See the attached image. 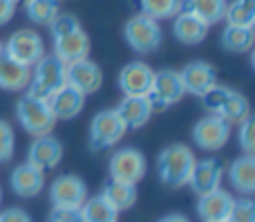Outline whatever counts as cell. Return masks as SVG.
Returning <instances> with one entry per match:
<instances>
[{"mask_svg":"<svg viewBox=\"0 0 255 222\" xmlns=\"http://www.w3.org/2000/svg\"><path fill=\"white\" fill-rule=\"evenodd\" d=\"M195 153L184 144H170L157 157V175L166 187H186L195 166Z\"/></svg>","mask_w":255,"mask_h":222,"instance_id":"6da1fadb","label":"cell"},{"mask_svg":"<svg viewBox=\"0 0 255 222\" xmlns=\"http://www.w3.org/2000/svg\"><path fill=\"white\" fill-rule=\"evenodd\" d=\"M16 117L20 126L34 137L49 135L56 126L52 110L47 106V99H36L31 94H22L16 103Z\"/></svg>","mask_w":255,"mask_h":222,"instance_id":"7a4b0ae2","label":"cell"},{"mask_svg":"<svg viewBox=\"0 0 255 222\" xmlns=\"http://www.w3.org/2000/svg\"><path fill=\"white\" fill-rule=\"evenodd\" d=\"M61 85H65V63L52 54V56H43L34 65L31 81L27 85V94L36 99H47Z\"/></svg>","mask_w":255,"mask_h":222,"instance_id":"3957f363","label":"cell"},{"mask_svg":"<svg viewBox=\"0 0 255 222\" xmlns=\"http://www.w3.org/2000/svg\"><path fill=\"white\" fill-rule=\"evenodd\" d=\"M124 36H126V43L130 45L136 54L157 52L159 45H161V38H163L159 22L143 16V13H136V16H132L130 20L126 22Z\"/></svg>","mask_w":255,"mask_h":222,"instance_id":"277c9868","label":"cell"},{"mask_svg":"<svg viewBox=\"0 0 255 222\" xmlns=\"http://www.w3.org/2000/svg\"><path fill=\"white\" fill-rule=\"evenodd\" d=\"M2 54L20 65H36L45 56V45L38 31L34 29H18L2 45Z\"/></svg>","mask_w":255,"mask_h":222,"instance_id":"5b68a950","label":"cell"},{"mask_svg":"<svg viewBox=\"0 0 255 222\" xmlns=\"http://www.w3.org/2000/svg\"><path fill=\"white\" fill-rule=\"evenodd\" d=\"M126 133L128 128L117 110H101L90 124V146L92 151H106L119 144Z\"/></svg>","mask_w":255,"mask_h":222,"instance_id":"8992f818","label":"cell"},{"mask_svg":"<svg viewBox=\"0 0 255 222\" xmlns=\"http://www.w3.org/2000/svg\"><path fill=\"white\" fill-rule=\"evenodd\" d=\"M231 137V124L220 115H206L193 126V142L202 151H220Z\"/></svg>","mask_w":255,"mask_h":222,"instance_id":"52a82bcc","label":"cell"},{"mask_svg":"<svg viewBox=\"0 0 255 222\" xmlns=\"http://www.w3.org/2000/svg\"><path fill=\"white\" fill-rule=\"evenodd\" d=\"M186 94L184 85H181L179 72L175 70H159L154 72L152 88L148 92V99L152 103V108H170L175 103L181 101V97Z\"/></svg>","mask_w":255,"mask_h":222,"instance_id":"ba28073f","label":"cell"},{"mask_svg":"<svg viewBox=\"0 0 255 222\" xmlns=\"http://www.w3.org/2000/svg\"><path fill=\"white\" fill-rule=\"evenodd\" d=\"M145 175V157L136 148H121L110 160V180L126 184H139Z\"/></svg>","mask_w":255,"mask_h":222,"instance_id":"9c48e42d","label":"cell"},{"mask_svg":"<svg viewBox=\"0 0 255 222\" xmlns=\"http://www.w3.org/2000/svg\"><path fill=\"white\" fill-rule=\"evenodd\" d=\"M65 83L88 97V94L97 92L103 85V72L94 61L81 58V61L67 63L65 65Z\"/></svg>","mask_w":255,"mask_h":222,"instance_id":"30bf717a","label":"cell"},{"mask_svg":"<svg viewBox=\"0 0 255 222\" xmlns=\"http://www.w3.org/2000/svg\"><path fill=\"white\" fill-rule=\"evenodd\" d=\"M154 70L143 61L128 63L124 70L119 72V88L124 97H148L152 88Z\"/></svg>","mask_w":255,"mask_h":222,"instance_id":"8fae6325","label":"cell"},{"mask_svg":"<svg viewBox=\"0 0 255 222\" xmlns=\"http://www.w3.org/2000/svg\"><path fill=\"white\" fill-rule=\"evenodd\" d=\"M52 207H81L88 200V187L79 175H61L49 189Z\"/></svg>","mask_w":255,"mask_h":222,"instance_id":"7c38bea8","label":"cell"},{"mask_svg":"<svg viewBox=\"0 0 255 222\" xmlns=\"http://www.w3.org/2000/svg\"><path fill=\"white\" fill-rule=\"evenodd\" d=\"M61 160H63V144L52 133L36 137L29 146V153H27V162L34 164L36 169H40L43 173L56 169L61 164Z\"/></svg>","mask_w":255,"mask_h":222,"instance_id":"4fadbf2b","label":"cell"},{"mask_svg":"<svg viewBox=\"0 0 255 222\" xmlns=\"http://www.w3.org/2000/svg\"><path fill=\"white\" fill-rule=\"evenodd\" d=\"M47 106H49V110H52V115L56 121L74 119L76 115H81V110H83V106H85V94L65 83L49 94Z\"/></svg>","mask_w":255,"mask_h":222,"instance_id":"5bb4252c","label":"cell"},{"mask_svg":"<svg viewBox=\"0 0 255 222\" xmlns=\"http://www.w3.org/2000/svg\"><path fill=\"white\" fill-rule=\"evenodd\" d=\"M179 79L186 92L195 94V97H202L208 88H213L217 83V72L211 63L193 61L188 65H184V70L179 72Z\"/></svg>","mask_w":255,"mask_h":222,"instance_id":"9a60e30c","label":"cell"},{"mask_svg":"<svg viewBox=\"0 0 255 222\" xmlns=\"http://www.w3.org/2000/svg\"><path fill=\"white\" fill-rule=\"evenodd\" d=\"M222 178H224V166H222V162L202 160V162H195L188 184L197 196H204V193H211V191H215V189H220Z\"/></svg>","mask_w":255,"mask_h":222,"instance_id":"2e32d148","label":"cell"},{"mask_svg":"<svg viewBox=\"0 0 255 222\" xmlns=\"http://www.w3.org/2000/svg\"><path fill=\"white\" fill-rule=\"evenodd\" d=\"M233 196L224 189H215L211 193L199 196L197 202V216L204 222H222L229 220V214L233 209Z\"/></svg>","mask_w":255,"mask_h":222,"instance_id":"e0dca14e","label":"cell"},{"mask_svg":"<svg viewBox=\"0 0 255 222\" xmlns=\"http://www.w3.org/2000/svg\"><path fill=\"white\" fill-rule=\"evenodd\" d=\"M9 184H11V191L18 198H36L45 187V173L40 169H36L34 164L25 162V164L16 166L11 171Z\"/></svg>","mask_w":255,"mask_h":222,"instance_id":"ac0fdd59","label":"cell"},{"mask_svg":"<svg viewBox=\"0 0 255 222\" xmlns=\"http://www.w3.org/2000/svg\"><path fill=\"white\" fill-rule=\"evenodd\" d=\"M115 110H117V115L121 117V121L126 124V128L136 130L148 124L154 108L148 97H124Z\"/></svg>","mask_w":255,"mask_h":222,"instance_id":"d6986e66","label":"cell"},{"mask_svg":"<svg viewBox=\"0 0 255 222\" xmlns=\"http://www.w3.org/2000/svg\"><path fill=\"white\" fill-rule=\"evenodd\" d=\"M90 54V36L83 29H76L67 36L54 38V56H58L63 63H74L81 58H88Z\"/></svg>","mask_w":255,"mask_h":222,"instance_id":"ffe728a7","label":"cell"},{"mask_svg":"<svg viewBox=\"0 0 255 222\" xmlns=\"http://www.w3.org/2000/svg\"><path fill=\"white\" fill-rule=\"evenodd\" d=\"M172 34H175V38L184 45H197L206 38L208 25L204 20H199L195 13L177 11L175 22H172Z\"/></svg>","mask_w":255,"mask_h":222,"instance_id":"44dd1931","label":"cell"},{"mask_svg":"<svg viewBox=\"0 0 255 222\" xmlns=\"http://www.w3.org/2000/svg\"><path fill=\"white\" fill-rule=\"evenodd\" d=\"M31 81V67L20 65L9 56L0 54V90L7 92H22Z\"/></svg>","mask_w":255,"mask_h":222,"instance_id":"7402d4cb","label":"cell"},{"mask_svg":"<svg viewBox=\"0 0 255 222\" xmlns=\"http://www.w3.org/2000/svg\"><path fill=\"white\" fill-rule=\"evenodd\" d=\"M229 180L240 193L251 196L255 191V157L247 155V153L238 157L229 169Z\"/></svg>","mask_w":255,"mask_h":222,"instance_id":"603a6c76","label":"cell"},{"mask_svg":"<svg viewBox=\"0 0 255 222\" xmlns=\"http://www.w3.org/2000/svg\"><path fill=\"white\" fill-rule=\"evenodd\" d=\"M179 11L195 13L199 20H204L211 27V25H217L220 20H224L226 0H181Z\"/></svg>","mask_w":255,"mask_h":222,"instance_id":"cb8c5ba5","label":"cell"},{"mask_svg":"<svg viewBox=\"0 0 255 222\" xmlns=\"http://www.w3.org/2000/svg\"><path fill=\"white\" fill-rule=\"evenodd\" d=\"M81 218L83 222H117L119 211L103 196H94L81 205Z\"/></svg>","mask_w":255,"mask_h":222,"instance_id":"d4e9b609","label":"cell"},{"mask_svg":"<svg viewBox=\"0 0 255 222\" xmlns=\"http://www.w3.org/2000/svg\"><path fill=\"white\" fill-rule=\"evenodd\" d=\"M103 198L115 207L117 211H126L130 207H134L136 202V187L134 184H126V182H117V180H110V182L103 187Z\"/></svg>","mask_w":255,"mask_h":222,"instance_id":"484cf974","label":"cell"},{"mask_svg":"<svg viewBox=\"0 0 255 222\" xmlns=\"http://www.w3.org/2000/svg\"><path fill=\"white\" fill-rule=\"evenodd\" d=\"M253 27H233V25H226L224 31H222V47L231 54H242L249 52L253 47Z\"/></svg>","mask_w":255,"mask_h":222,"instance_id":"4316f807","label":"cell"},{"mask_svg":"<svg viewBox=\"0 0 255 222\" xmlns=\"http://www.w3.org/2000/svg\"><path fill=\"white\" fill-rule=\"evenodd\" d=\"M226 25L253 27L255 25V0H231L224 11Z\"/></svg>","mask_w":255,"mask_h":222,"instance_id":"83f0119b","label":"cell"},{"mask_svg":"<svg viewBox=\"0 0 255 222\" xmlns=\"http://www.w3.org/2000/svg\"><path fill=\"white\" fill-rule=\"evenodd\" d=\"M217 115L224 117L229 124H240L242 119H247V117L251 115V103H249V99L244 97L242 92L231 90V94L226 97L224 106H222V110L217 112Z\"/></svg>","mask_w":255,"mask_h":222,"instance_id":"f1b7e54d","label":"cell"},{"mask_svg":"<svg viewBox=\"0 0 255 222\" xmlns=\"http://www.w3.org/2000/svg\"><path fill=\"white\" fill-rule=\"evenodd\" d=\"M25 11L34 25H47L58 16V0H25Z\"/></svg>","mask_w":255,"mask_h":222,"instance_id":"f546056e","label":"cell"},{"mask_svg":"<svg viewBox=\"0 0 255 222\" xmlns=\"http://www.w3.org/2000/svg\"><path fill=\"white\" fill-rule=\"evenodd\" d=\"M179 2L181 0H141L139 7H141V13L152 20H168V18L177 16L179 11Z\"/></svg>","mask_w":255,"mask_h":222,"instance_id":"4dcf8cb0","label":"cell"},{"mask_svg":"<svg viewBox=\"0 0 255 222\" xmlns=\"http://www.w3.org/2000/svg\"><path fill=\"white\" fill-rule=\"evenodd\" d=\"M229 94H231V88L215 83L213 88H208L199 99H202L204 108H206L211 115H217V112L222 110V106H224V101H226V97H229Z\"/></svg>","mask_w":255,"mask_h":222,"instance_id":"1f68e13d","label":"cell"},{"mask_svg":"<svg viewBox=\"0 0 255 222\" xmlns=\"http://www.w3.org/2000/svg\"><path fill=\"white\" fill-rule=\"evenodd\" d=\"M49 29H52V38H61V36H67L72 31L81 29V22L76 16L72 13H58L52 22H49Z\"/></svg>","mask_w":255,"mask_h":222,"instance_id":"d6a6232c","label":"cell"},{"mask_svg":"<svg viewBox=\"0 0 255 222\" xmlns=\"http://www.w3.org/2000/svg\"><path fill=\"white\" fill-rule=\"evenodd\" d=\"M240 128H238V139H240V146L247 155H253L255 153V119L253 115H249L247 119L240 121Z\"/></svg>","mask_w":255,"mask_h":222,"instance_id":"836d02e7","label":"cell"},{"mask_svg":"<svg viewBox=\"0 0 255 222\" xmlns=\"http://www.w3.org/2000/svg\"><path fill=\"white\" fill-rule=\"evenodd\" d=\"M229 222H255V205L249 198L233 202V209L229 214Z\"/></svg>","mask_w":255,"mask_h":222,"instance_id":"e575fe53","label":"cell"},{"mask_svg":"<svg viewBox=\"0 0 255 222\" xmlns=\"http://www.w3.org/2000/svg\"><path fill=\"white\" fill-rule=\"evenodd\" d=\"M13 146H16V135H13V128L7 124V121L0 119V162L11 160Z\"/></svg>","mask_w":255,"mask_h":222,"instance_id":"d590c367","label":"cell"},{"mask_svg":"<svg viewBox=\"0 0 255 222\" xmlns=\"http://www.w3.org/2000/svg\"><path fill=\"white\" fill-rule=\"evenodd\" d=\"M49 222H83L81 207H52Z\"/></svg>","mask_w":255,"mask_h":222,"instance_id":"8d00e7d4","label":"cell"},{"mask_svg":"<svg viewBox=\"0 0 255 222\" xmlns=\"http://www.w3.org/2000/svg\"><path fill=\"white\" fill-rule=\"evenodd\" d=\"M0 222H31V218L27 211L11 207V209H4L2 214H0Z\"/></svg>","mask_w":255,"mask_h":222,"instance_id":"74e56055","label":"cell"},{"mask_svg":"<svg viewBox=\"0 0 255 222\" xmlns=\"http://www.w3.org/2000/svg\"><path fill=\"white\" fill-rule=\"evenodd\" d=\"M16 13V0H0V25L9 22Z\"/></svg>","mask_w":255,"mask_h":222,"instance_id":"f35d334b","label":"cell"},{"mask_svg":"<svg viewBox=\"0 0 255 222\" xmlns=\"http://www.w3.org/2000/svg\"><path fill=\"white\" fill-rule=\"evenodd\" d=\"M159 222H190L186 216H181V214H168V216H163Z\"/></svg>","mask_w":255,"mask_h":222,"instance_id":"ab89813d","label":"cell"},{"mask_svg":"<svg viewBox=\"0 0 255 222\" xmlns=\"http://www.w3.org/2000/svg\"><path fill=\"white\" fill-rule=\"evenodd\" d=\"M0 202H2V191H0Z\"/></svg>","mask_w":255,"mask_h":222,"instance_id":"60d3db41","label":"cell"},{"mask_svg":"<svg viewBox=\"0 0 255 222\" xmlns=\"http://www.w3.org/2000/svg\"><path fill=\"white\" fill-rule=\"evenodd\" d=\"M0 54H2V43H0Z\"/></svg>","mask_w":255,"mask_h":222,"instance_id":"b9f144b4","label":"cell"},{"mask_svg":"<svg viewBox=\"0 0 255 222\" xmlns=\"http://www.w3.org/2000/svg\"><path fill=\"white\" fill-rule=\"evenodd\" d=\"M222 222H229V220H222Z\"/></svg>","mask_w":255,"mask_h":222,"instance_id":"7bdbcfd3","label":"cell"}]
</instances>
